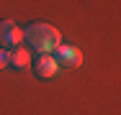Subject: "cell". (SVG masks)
I'll use <instances>...</instances> for the list:
<instances>
[{
	"mask_svg": "<svg viewBox=\"0 0 121 115\" xmlns=\"http://www.w3.org/2000/svg\"><path fill=\"white\" fill-rule=\"evenodd\" d=\"M21 33H23V41L28 44V49H34L39 54H52L62 44V33L52 23H44V21L28 23L26 28H21Z\"/></svg>",
	"mask_w": 121,
	"mask_h": 115,
	"instance_id": "cell-1",
	"label": "cell"
},
{
	"mask_svg": "<svg viewBox=\"0 0 121 115\" xmlns=\"http://www.w3.org/2000/svg\"><path fill=\"white\" fill-rule=\"evenodd\" d=\"M52 56H54L57 67H65V69H72V67H80V64H82V54H80V49L67 46V44H59L54 51H52Z\"/></svg>",
	"mask_w": 121,
	"mask_h": 115,
	"instance_id": "cell-2",
	"label": "cell"
},
{
	"mask_svg": "<svg viewBox=\"0 0 121 115\" xmlns=\"http://www.w3.org/2000/svg\"><path fill=\"white\" fill-rule=\"evenodd\" d=\"M21 41H23L21 28H18L13 21L3 18V21H0V46H3V49H16Z\"/></svg>",
	"mask_w": 121,
	"mask_h": 115,
	"instance_id": "cell-3",
	"label": "cell"
},
{
	"mask_svg": "<svg viewBox=\"0 0 121 115\" xmlns=\"http://www.w3.org/2000/svg\"><path fill=\"white\" fill-rule=\"evenodd\" d=\"M31 67H34V74L41 77V79H52L59 72V67H57V61H54L52 54H36L31 59Z\"/></svg>",
	"mask_w": 121,
	"mask_h": 115,
	"instance_id": "cell-4",
	"label": "cell"
},
{
	"mask_svg": "<svg viewBox=\"0 0 121 115\" xmlns=\"http://www.w3.org/2000/svg\"><path fill=\"white\" fill-rule=\"evenodd\" d=\"M28 64H31V51H28V49H21V46L8 49V67H13V69H26Z\"/></svg>",
	"mask_w": 121,
	"mask_h": 115,
	"instance_id": "cell-5",
	"label": "cell"
},
{
	"mask_svg": "<svg viewBox=\"0 0 121 115\" xmlns=\"http://www.w3.org/2000/svg\"><path fill=\"white\" fill-rule=\"evenodd\" d=\"M3 67H8V49L0 46V69H3Z\"/></svg>",
	"mask_w": 121,
	"mask_h": 115,
	"instance_id": "cell-6",
	"label": "cell"
}]
</instances>
